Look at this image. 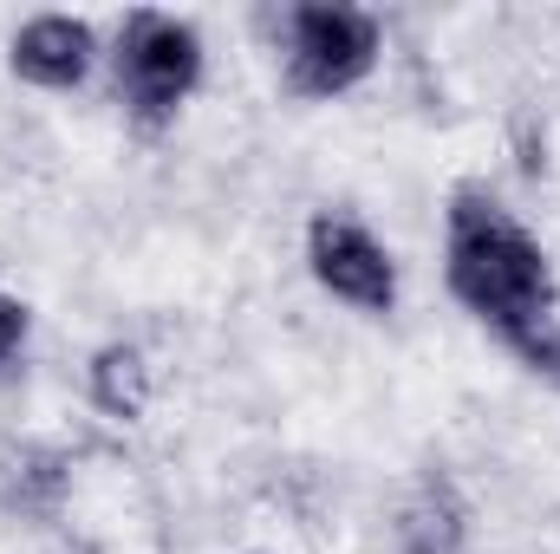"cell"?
<instances>
[{
	"instance_id": "6da1fadb",
	"label": "cell",
	"mask_w": 560,
	"mask_h": 554,
	"mask_svg": "<svg viewBox=\"0 0 560 554\" xmlns=\"http://www.w3.org/2000/svg\"><path fill=\"white\" fill-rule=\"evenodd\" d=\"M443 280H450V300L495 346H509L528 372L560 379L555 255L489 183H456L443 203Z\"/></svg>"
},
{
	"instance_id": "7a4b0ae2",
	"label": "cell",
	"mask_w": 560,
	"mask_h": 554,
	"mask_svg": "<svg viewBox=\"0 0 560 554\" xmlns=\"http://www.w3.org/2000/svg\"><path fill=\"white\" fill-rule=\"evenodd\" d=\"M105 66H112V99H118L125 125L170 131L183 118V105L196 99V85H202L209 46H202V26L189 13L138 7V13L118 20Z\"/></svg>"
},
{
	"instance_id": "3957f363",
	"label": "cell",
	"mask_w": 560,
	"mask_h": 554,
	"mask_svg": "<svg viewBox=\"0 0 560 554\" xmlns=\"http://www.w3.org/2000/svg\"><path fill=\"white\" fill-rule=\"evenodd\" d=\"M385 26L372 7L346 0H300L280 13V79L293 99H346L378 72Z\"/></svg>"
},
{
	"instance_id": "277c9868",
	"label": "cell",
	"mask_w": 560,
	"mask_h": 554,
	"mask_svg": "<svg viewBox=\"0 0 560 554\" xmlns=\"http://www.w3.org/2000/svg\"><path fill=\"white\" fill-rule=\"evenodd\" d=\"M306 275L319 293H332L339 307L365 313V320H392L398 300H405V280H398V255L392 242L352 216V209H313L306 216Z\"/></svg>"
},
{
	"instance_id": "5b68a950",
	"label": "cell",
	"mask_w": 560,
	"mask_h": 554,
	"mask_svg": "<svg viewBox=\"0 0 560 554\" xmlns=\"http://www.w3.org/2000/svg\"><path fill=\"white\" fill-rule=\"evenodd\" d=\"M98 59H105L98 26L79 13H33L7 39V72L33 92H79L98 72Z\"/></svg>"
},
{
	"instance_id": "8992f818",
	"label": "cell",
	"mask_w": 560,
	"mask_h": 554,
	"mask_svg": "<svg viewBox=\"0 0 560 554\" xmlns=\"http://www.w3.org/2000/svg\"><path fill=\"white\" fill-rule=\"evenodd\" d=\"M469 549V503L443 470H423L398 509V554H463Z\"/></svg>"
},
{
	"instance_id": "52a82bcc",
	"label": "cell",
	"mask_w": 560,
	"mask_h": 554,
	"mask_svg": "<svg viewBox=\"0 0 560 554\" xmlns=\"http://www.w3.org/2000/svg\"><path fill=\"white\" fill-rule=\"evenodd\" d=\"M92 399L112 417L143 412V353L138 346H105V353L92 359Z\"/></svg>"
},
{
	"instance_id": "ba28073f",
	"label": "cell",
	"mask_w": 560,
	"mask_h": 554,
	"mask_svg": "<svg viewBox=\"0 0 560 554\" xmlns=\"http://www.w3.org/2000/svg\"><path fill=\"white\" fill-rule=\"evenodd\" d=\"M26 339H33V307L13 300V293H0V372L26 353Z\"/></svg>"
}]
</instances>
